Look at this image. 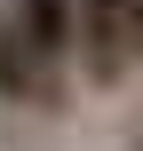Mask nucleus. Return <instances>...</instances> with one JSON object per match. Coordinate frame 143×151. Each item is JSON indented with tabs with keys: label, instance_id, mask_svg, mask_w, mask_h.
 I'll use <instances>...</instances> for the list:
<instances>
[{
	"label": "nucleus",
	"instance_id": "obj_1",
	"mask_svg": "<svg viewBox=\"0 0 143 151\" xmlns=\"http://www.w3.org/2000/svg\"><path fill=\"white\" fill-rule=\"evenodd\" d=\"M143 72V0H72V80L119 96Z\"/></svg>",
	"mask_w": 143,
	"mask_h": 151
},
{
	"label": "nucleus",
	"instance_id": "obj_2",
	"mask_svg": "<svg viewBox=\"0 0 143 151\" xmlns=\"http://www.w3.org/2000/svg\"><path fill=\"white\" fill-rule=\"evenodd\" d=\"M0 104H16V111H64V104H72V80L48 72L8 16H0Z\"/></svg>",
	"mask_w": 143,
	"mask_h": 151
},
{
	"label": "nucleus",
	"instance_id": "obj_3",
	"mask_svg": "<svg viewBox=\"0 0 143 151\" xmlns=\"http://www.w3.org/2000/svg\"><path fill=\"white\" fill-rule=\"evenodd\" d=\"M135 80H143V72H135Z\"/></svg>",
	"mask_w": 143,
	"mask_h": 151
}]
</instances>
